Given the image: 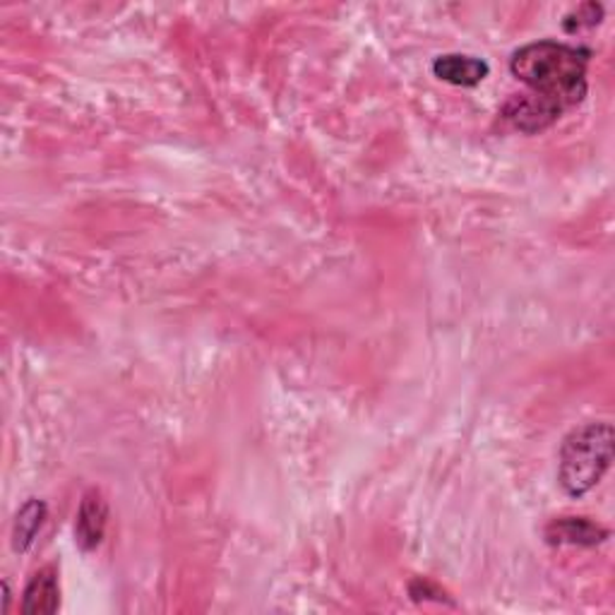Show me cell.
<instances>
[{"instance_id":"obj_1","label":"cell","mask_w":615,"mask_h":615,"mask_svg":"<svg viewBox=\"0 0 615 615\" xmlns=\"http://www.w3.org/2000/svg\"><path fill=\"white\" fill-rule=\"evenodd\" d=\"M589 53L558 41L527 44L515 51L510 70L531 89L529 94L551 104L560 113L572 109L587 94Z\"/></svg>"},{"instance_id":"obj_2","label":"cell","mask_w":615,"mask_h":615,"mask_svg":"<svg viewBox=\"0 0 615 615\" xmlns=\"http://www.w3.org/2000/svg\"><path fill=\"white\" fill-rule=\"evenodd\" d=\"M613 461L611 423H587L565 437L558 481L567 495L582 498L606 474Z\"/></svg>"},{"instance_id":"obj_3","label":"cell","mask_w":615,"mask_h":615,"mask_svg":"<svg viewBox=\"0 0 615 615\" xmlns=\"http://www.w3.org/2000/svg\"><path fill=\"white\" fill-rule=\"evenodd\" d=\"M106 522H109V507L101 498L99 491H89L82 498L77 522H75V541L77 546L89 553L99 546L106 534Z\"/></svg>"},{"instance_id":"obj_4","label":"cell","mask_w":615,"mask_h":615,"mask_svg":"<svg viewBox=\"0 0 615 615\" xmlns=\"http://www.w3.org/2000/svg\"><path fill=\"white\" fill-rule=\"evenodd\" d=\"M505 118L522 133H539V130L558 121L560 111L534 97V94H519L505 104Z\"/></svg>"},{"instance_id":"obj_5","label":"cell","mask_w":615,"mask_h":615,"mask_svg":"<svg viewBox=\"0 0 615 615\" xmlns=\"http://www.w3.org/2000/svg\"><path fill=\"white\" fill-rule=\"evenodd\" d=\"M546 539L553 546H599L608 539V531L587 517H563L548 524Z\"/></svg>"},{"instance_id":"obj_6","label":"cell","mask_w":615,"mask_h":615,"mask_svg":"<svg viewBox=\"0 0 615 615\" xmlns=\"http://www.w3.org/2000/svg\"><path fill=\"white\" fill-rule=\"evenodd\" d=\"M433 73L443 82L457 87H474L479 82L486 80L489 75V63L479 61L471 56H459V53H447L437 56L433 61Z\"/></svg>"},{"instance_id":"obj_7","label":"cell","mask_w":615,"mask_h":615,"mask_svg":"<svg viewBox=\"0 0 615 615\" xmlns=\"http://www.w3.org/2000/svg\"><path fill=\"white\" fill-rule=\"evenodd\" d=\"M61 606V587H58V575L53 567L34 572L22 599V613L27 615H51Z\"/></svg>"},{"instance_id":"obj_8","label":"cell","mask_w":615,"mask_h":615,"mask_svg":"<svg viewBox=\"0 0 615 615\" xmlns=\"http://www.w3.org/2000/svg\"><path fill=\"white\" fill-rule=\"evenodd\" d=\"M44 522H46V505L41 501L32 498L22 505V510L17 512L13 524V548L25 553L34 543V539H37Z\"/></svg>"}]
</instances>
